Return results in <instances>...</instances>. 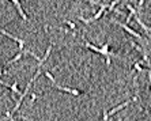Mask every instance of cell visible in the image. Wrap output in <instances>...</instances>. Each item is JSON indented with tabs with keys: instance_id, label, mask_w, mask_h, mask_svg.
<instances>
[{
	"instance_id": "obj_1",
	"label": "cell",
	"mask_w": 151,
	"mask_h": 121,
	"mask_svg": "<svg viewBox=\"0 0 151 121\" xmlns=\"http://www.w3.org/2000/svg\"><path fill=\"white\" fill-rule=\"evenodd\" d=\"M84 47L86 48H88V49H91V50H94V52H97V53H99V54H102V56H105V59H106V65L109 67L110 65V54H109V44H105V45H102L101 48H97L95 45H93V44H90V42H84Z\"/></svg>"
},
{
	"instance_id": "obj_2",
	"label": "cell",
	"mask_w": 151,
	"mask_h": 121,
	"mask_svg": "<svg viewBox=\"0 0 151 121\" xmlns=\"http://www.w3.org/2000/svg\"><path fill=\"white\" fill-rule=\"evenodd\" d=\"M40 75H41V69H37V72H35V75L34 76H33L32 79H30V80H29V83H27V86H26V89H25V91H23V93H22V95L19 97V100L17 101V103H15V106H14V109H12V113H15V112L18 110V109H19V106H21V103H22V101H23V98H25L26 95H27V93H29V90H30V87H32L33 86V83H34V80L37 78H38Z\"/></svg>"
},
{
	"instance_id": "obj_3",
	"label": "cell",
	"mask_w": 151,
	"mask_h": 121,
	"mask_svg": "<svg viewBox=\"0 0 151 121\" xmlns=\"http://www.w3.org/2000/svg\"><path fill=\"white\" fill-rule=\"evenodd\" d=\"M45 76H46V78H48V79H49V80H52V83H53V84H55V87H56V89L61 90V91H65V93H70V94H72V95H82V93H81V91H79V90L70 89V87H64V86L59 84V83H57L56 80H55V78H53V76H52V74H50V72H48V71H46V72H45Z\"/></svg>"
},
{
	"instance_id": "obj_4",
	"label": "cell",
	"mask_w": 151,
	"mask_h": 121,
	"mask_svg": "<svg viewBox=\"0 0 151 121\" xmlns=\"http://www.w3.org/2000/svg\"><path fill=\"white\" fill-rule=\"evenodd\" d=\"M99 6H101V8H99L98 10V12H97V14L95 15H93L91 18H88V19H84L83 16H79V19H81L82 22H83V23H86V25H87V23H90V22H94V21H97V19H99L102 16V15H104V12H105V10L106 8H109L108 7V4H105V3H101V1H99Z\"/></svg>"
},
{
	"instance_id": "obj_5",
	"label": "cell",
	"mask_w": 151,
	"mask_h": 121,
	"mask_svg": "<svg viewBox=\"0 0 151 121\" xmlns=\"http://www.w3.org/2000/svg\"><path fill=\"white\" fill-rule=\"evenodd\" d=\"M112 22H113V23H116V25H119V26H121V27H123L124 29V30H125V32L127 33H129V34H131V36H134V37H136V38L137 39H140V41H143V37H142L140 36V34H139V33H136V32H135V30H134V29H131L129 27V26H127V25H124V23H121V22H119V21H116V19H112Z\"/></svg>"
},
{
	"instance_id": "obj_6",
	"label": "cell",
	"mask_w": 151,
	"mask_h": 121,
	"mask_svg": "<svg viewBox=\"0 0 151 121\" xmlns=\"http://www.w3.org/2000/svg\"><path fill=\"white\" fill-rule=\"evenodd\" d=\"M50 50H52V47H49V48H48V49H46V52H45V56L42 57V59H41V57H38V56H37V54L34 53V52H32V50H26V53L34 57L35 60L38 61V67H41V65H42V64H44V63H45V61H46V59L49 57V54H50Z\"/></svg>"
},
{
	"instance_id": "obj_7",
	"label": "cell",
	"mask_w": 151,
	"mask_h": 121,
	"mask_svg": "<svg viewBox=\"0 0 151 121\" xmlns=\"http://www.w3.org/2000/svg\"><path fill=\"white\" fill-rule=\"evenodd\" d=\"M1 34H3V36H6V37H8V38H11V39H14V41H17L18 45H19V52H23V47H25V42H23V39L18 38V37L12 36V34H10V33H8L7 30H4V29H1Z\"/></svg>"
},
{
	"instance_id": "obj_8",
	"label": "cell",
	"mask_w": 151,
	"mask_h": 121,
	"mask_svg": "<svg viewBox=\"0 0 151 121\" xmlns=\"http://www.w3.org/2000/svg\"><path fill=\"white\" fill-rule=\"evenodd\" d=\"M129 103H131V101H125V102H124V103H120L119 106H116V107H114V109H112V110H110L109 113H108V117H110V116H113V114H116L117 112L123 110L124 107H125V106H128Z\"/></svg>"
},
{
	"instance_id": "obj_9",
	"label": "cell",
	"mask_w": 151,
	"mask_h": 121,
	"mask_svg": "<svg viewBox=\"0 0 151 121\" xmlns=\"http://www.w3.org/2000/svg\"><path fill=\"white\" fill-rule=\"evenodd\" d=\"M12 4L17 7V10H18V12H19V15L22 16V19H23V21H27V15L25 14V11H23V8H22L21 3H19L18 0H12Z\"/></svg>"
},
{
	"instance_id": "obj_10",
	"label": "cell",
	"mask_w": 151,
	"mask_h": 121,
	"mask_svg": "<svg viewBox=\"0 0 151 121\" xmlns=\"http://www.w3.org/2000/svg\"><path fill=\"white\" fill-rule=\"evenodd\" d=\"M1 84H3V86H6V87H10V89L12 90V93H15V94H19V97L22 95L21 90L18 89V83H17V82H14V83H12V84H11V86H10V84H6V83H4V82H1Z\"/></svg>"
},
{
	"instance_id": "obj_11",
	"label": "cell",
	"mask_w": 151,
	"mask_h": 121,
	"mask_svg": "<svg viewBox=\"0 0 151 121\" xmlns=\"http://www.w3.org/2000/svg\"><path fill=\"white\" fill-rule=\"evenodd\" d=\"M135 19H136V22H137V23H139V25H140V27L143 29V30H146V32H147V33H151V27H148V26L146 25V23H144V22L142 21V19L139 18V16H137V14L135 15Z\"/></svg>"
},
{
	"instance_id": "obj_12",
	"label": "cell",
	"mask_w": 151,
	"mask_h": 121,
	"mask_svg": "<svg viewBox=\"0 0 151 121\" xmlns=\"http://www.w3.org/2000/svg\"><path fill=\"white\" fill-rule=\"evenodd\" d=\"M25 52H26V50H23V52H19V53H18L17 56L14 57V59H11V60H8L7 63H6V65H12L14 63H17L18 60H21V57L23 56V53H25Z\"/></svg>"
},
{
	"instance_id": "obj_13",
	"label": "cell",
	"mask_w": 151,
	"mask_h": 121,
	"mask_svg": "<svg viewBox=\"0 0 151 121\" xmlns=\"http://www.w3.org/2000/svg\"><path fill=\"white\" fill-rule=\"evenodd\" d=\"M65 23H67L71 29H75V23H72V22H70V21H65Z\"/></svg>"
},
{
	"instance_id": "obj_14",
	"label": "cell",
	"mask_w": 151,
	"mask_h": 121,
	"mask_svg": "<svg viewBox=\"0 0 151 121\" xmlns=\"http://www.w3.org/2000/svg\"><path fill=\"white\" fill-rule=\"evenodd\" d=\"M108 118H109L108 117V112L104 110V121H108Z\"/></svg>"
},
{
	"instance_id": "obj_15",
	"label": "cell",
	"mask_w": 151,
	"mask_h": 121,
	"mask_svg": "<svg viewBox=\"0 0 151 121\" xmlns=\"http://www.w3.org/2000/svg\"><path fill=\"white\" fill-rule=\"evenodd\" d=\"M148 82H150V87H151V71H148Z\"/></svg>"
}]
</instances>
